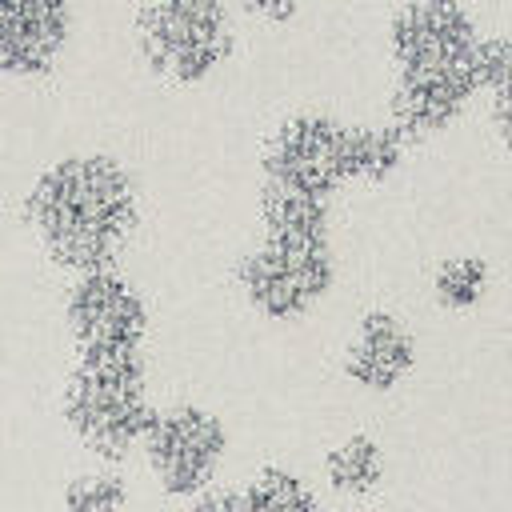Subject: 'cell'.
Masks as SVG:
<instances>
[{"label":"cell","instance_id":"obj_1","mask_svg":"<svg viewBox=\"0 0 512 512\" xmlns=\"http://www.w3.org/2000/svg\"><path fill=\"white\" fill-rule=\"evenodd\" d=\"M136 176L112 152H64L24 192V220L68 272L112 268L136 228Z\"/></svg>","mask_w":512,"mask_h":512},{"label":"cell","instance_id":"obj_2","mask_svg":"<svg viewBox=\"0 0 512 512\" xmlns=\"http://www.w3.org/2000/svg\"><path fill=\"white\" fill-rule=\"evenodd\" d=\"M396 60L392 128L404 136L448 124L464 100L484 84L472 16L460 0H404L388 28Z\"/></svg>","mask_w":512,"mask_h":512},{"label":"cell","instance_id":"obj_3","mask_svg":"<svg viewBox=\"0 0 512 512\" xmlns=\"http://www.w3.org/2000/svg\"><path fill=\"white\" fill-rule=\"evenodd\" d=\"M152 364L144 348L124 352H72L56 412L76 448L92 464L132 468L144 428L156 412Z\"/></svg>","mask_w":512,"mask_h":512},{"label":"cell","instance_id":"obj_4","mask_svg":"<svg viewBox=\"0 0 512 512\" xmlns=\"http://www.w3.org/2000/svg\"><path fill=\"white\" fill-rule=\"evenodd\" d=\"M228 456H232V428L224 412H216L204 400L176 396L156 404L136 464L152 496H160L168 508H184L188 500L224 484Z\"/></svg>","mask_w":512,"mask_h":512},{"label":"cell","instance_id":"obj_5","mask_svg":"<svg viewBox=\"0 0 512 512\" xmlns=\"http://www.w3.org/2000/svg\"><path fill=\"white\" fill-rule=\"evenodd\" d=\"M132 40L156 76L200 84L232 56L236 20L228 0H140Z\"/></svg>","mask_w":512,"mask_h":512},{"label":"cell","instance_id":"obj_6","mask_svg":"<svg viewBox=\"0 0 512 512\" xmlns=\"http://www.w3.org/2000/svg\"><path fill=\"white\" fill-rule=\"evenodd\" d=\"M336 280L328 236H272L260 232L236 260V288L244 304L272 324L308 316Z\"/></svg>","mask_w":512,"mask_h":512},{"label":"cell","instance_id":"obj_7","mask_svg":"<svg viewBox=\"0 0 512 512\" xmlns=\"http://www.w3.org/2000/svg\"><path fill=\"white\" fill-rule=\"evenodd\" d=\"M60 320H64V336L72 352L144 348L152 332L148 296L116 264L68 276L64 296H60Z\"/></svg>","mask_w":512,"mask_h":512},{"label":"cell","instance_id":"obj_8","mask_svg":"<svg viewBox=\"0 0 512 512\" xmlns=\"http://www.w3.org/2000/svg\"><path fill=\"white\" fill-rule=\"evenodd\" d=\"M260 176L304 188L312 196H332L348 176V124L328 112H292L276 124L264 144Z\"/></svg>","mask_w":512,"mask_h":512},{"label":"cell","instance_id":"obj_9","mask_svg":"<svg viewBox=\"0 0 512 512\" xmlns=\"http://www.w3.org/2000/svg\"><path fill=\"white\" fill-rule=\"evenodd\" d=\"M416 356L420 348L412 328L388 308H368L340 352V372L352 388L368 396H388L412 376Z\"/></svg>","mask_w":512,"mask_h":512},{"label":"cell","instance_id":"obj_10","mask_svg":"<svg viewBox=\"0 0 512 512\" xmlns=\"http://www.w3.org/2000/svg\"><path fill=\"white\" fill-rule=\"evenodd\" d=\"M72 28V0H0V72H44Z\"/></svg>","mask_w":512,"mask_h":512},{"label":"cell","instance_id":"obj_11","mask_svg":"<svg viewBox=\"0 0 512 512\" xmlns=\"http://www.w3.org/2000/svg\"><path fill=\"white\" fill-rule=\"evenodd\" d=\"M316 476L328 496L348 500V504H368L388 484V452L372 432L356 428L320 452Z\"/></svg>","mask_w":512,"mask_h":512},{"label":"cell","instance_id":"obj_12","mask_svg":"<svg viewBox=\"0 0 512 512\" xmlns=\"http://www.w3.org/2000/svg\"><path fill=\"white\" fill-rule=\"evenodd\" d=\"M248 512H324V488L288 460L252 464L236 480Z\"/></svg>","mask_w":512,"mask_h":512},{"label":"cell","instance_id":"obj_13","mask_svg":"<svg viewBox=\"0 0 512 512\" xmlns=\"http://www.w3.org/2000/svg\"><path fill=\"white\" fill-rule=\"evenodd\" d=\"M56 512H140V488L132 468L88 460L60 480Z\"/></svg>","mask_w":512,"mask_h":512},{"label":"cell","instance_id":"obj_14","mask_svg":"<svg viewBox=\"0 0 512 512\" xmlns=\"http://www.w3.org/2000/svg\"><path fill=\"white\" fill-rule=\"evenodd\" d=\"M256 216H260V232L272 236H328V200L280 180L260 176Z\"/></svg>","mask_w":512,"mask_h":512},{"label":"cell","instance_id":"obj_15","mask_svg":"<svg viewBox=\"0 0 512 512\" xmlns=\"http://www.w3.org/2000/svg\"><path fill=\"white\" fill-rule=\"evenodd\" d=\"M488 280H492L488 260H480V256H448L432 272V296H436L440 308L464 312L488 292Z\"/></svg>","mask_w":512,"mask_h":512},{"label":"cell","instance_id":"obj_16","mask_svg":"<svg viewBox=\"0 0 512 512\" xmlns=\"http://www.w3.org/2000/svg\"><path fill=\"white\" fill-rule=\"evenodd\" d=\"M176 512H248V508H244V496H240L236 480H224V484L208 488L204 496L188 500V504H184V508H176Z\"/></svg>","mask_w":512,"mask_h":512},{"label":"cell","instance_id":"obj_17","mask_svg":"<svg viewBox=\"0 0 512 512\" xmlns=\"http://www.w3.org/2000/svg\"><path fill=\"white\" fill-rule=\"evenodd\" d=\"M304 0H240V8L248 16H260V20H288L300 12Z\"/></svg>","mask_w":512,"mask_h":512},{"label":"cell","instance_id":"obj_18","mask_svg":"<svg viewBox=\"0 0 512 512\" xmlns=\"http://www.w3.org/2000/svg\"><path fill=\"white\" fill-rule=\"evenodd\" d=\"M508 512H512V508H508Z\"/></svg>","mask_w":512,"mask_h":512}]
</instances>
